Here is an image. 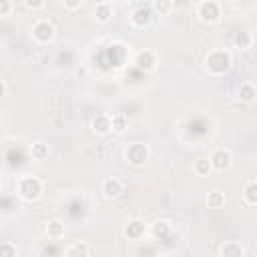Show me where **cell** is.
<instances>
[{
  "label": "cell",
  "instance_id": "cell-16",
  "mask_svg": "<svg viewBox=\"0 0 257 257\" xmlns=\"http://www.w3.org/2000/svg\"><path fill=\"white\" fill-rule=\"evenodd\" d=\"M255 96H257V90H255V86H253L251 82H243V84L239 86V98H241V100L253 102Z\"/></svg>",
  "mask_w": 257,
  "mask_h": 257
},
{
  "label": "cell",
  "instance_id": "cell-13",
  "mask_svg": "<svg viewBox=\"0 0 257 257\" xmlns=\"http://www.w3.org/2000/svg\"><path fill=\"white\" fill-rule=\"evenodd\" d=\"M110 16H112V6H110V2H98L96 8H94V18H96L98 22H108Z\"/></svg>",
  "mask_w": 257,
  "mask_h": 257
},
{
  "label": "cell",
  "instance_id": "cell-20",
  "mask_svg": "<svg viewBox=\"0 0 257 257\" xmlns=\"http://www.w3.org/2000/svg\"><path fill=\"white\" fill-rule=\"evenodd\" d=\"M207 205L209 207H213V209H219V207H223L225 205V195L221 193V191H211L209 195H207Z\"/></svg>",
  "mask_w": 257,
  "mask_h": 257
},
{
  "label": "cell",
  "instance_id": "cell-9",
  "mask_svg": "<svg viewBox=\"0 0 257 257\" xmlns=\"http://www.w3.org/2000/svg\"><path fill=\"white\" fill-rule=\"evenodd\" d=\"M100 191H102L104 197H108V199H116V197L122 193V183H120L118 179H114V177H108V179L102 181Z\"/></svg>",
  "mask_w": 257,
  "mask_h": 257
},
{
  "label": "cell",
  "instance_id": "cell-1",
  "mask_svg": "<svg viewBox=\"0 0 257 257\" xmlns=\"http://www.w3.org/2000/svg\"><path fill=\"white\" fill-rule=\"evenodd\" d=\"M229 66H231V56H229L227 50L215 48V50H211L209 56L205 58V68H207L209 74H215V76L225 74V72L229 70Z\"/></svg>",
  "mask_w": 257,
  "mask_h": 257
},
{
  "label": "cell",
  "instance_id": "cell-25",
  "mask_svg": "<svg viewBox=\"0 0 257 257\" xmlns=\"http://www.w3.org/2000/svg\"><path fill=\"white\" fill-rule=\"evenodd\" d=\"M171 8H173V2H153V6H151V10H157L161 14H167Z\"/></svg>",
  "mask_w": 257,
  "mask_h": 257
},
{
  "label": "cell",
  "instance_id": "cell-4",
  "mask_svg": "<svg viewBox=\"0 0 257 257\" xmlns=\"http://www.w3.org/2000/svg\"><path fill=\"white\" fill-rule=\"evenodd\" d=\"M32 38L38 44H46L54 38V26L48 20H36L32 26Z\"/></svg>",
  "mask_w": 257,
  "mask_h": 257
},
{
  "label": "cell",
  "instance_id": "cell-17",
  "mask_svg": "<svg viewBox=\"0 0 257 257\" xmlns=\"http://www.w3.org/2000/svg\"><path fill=\"white\" fill-rule=\"evenodd\" d=\"M126 126H128V120H126V116L124 114H112L110 116V131H114V133H124L126 131Z\"/></svg>",
  "mask_w": 257,
  "mask_h": 257
},
{
  "label": "cell",
  "instance_id": "cell-3",
  "mask_svg": "<svg viewBox=\"0 0 257 257\" xmlns=\"http://www.w3.org/2000/svg\"><path fill=\"white\" fill-rule=\"evenodd\" d=\"M195 12L199 16L201 22L205 24H215L221 18V4L215 0H203L195 6Z\"/></svg>",
  "mask_w": 257,
  "mask_h": 257
},
{
  "label": "cell",
  "instance_id": "cell-26",
  "mask_svg": "<svg viewBox=\"0 0 257 257\" xmlns=\"http://www.w3.org/2000/svg\"><path fill=\"white\" fill-rule=\"evenodd\" d=\"M12 10V4L8 0H0V16H8Z\"/></svg>",
  "mask_w": 257,
  "mask_h": 257
},
{
  "label": "cell",
  "instance_id": "cell-15",
  "mask_svg": "<svg viewBox=\"0 0 257 257\" xmlns=\"http://www.w3.org/2000/svg\"><path fill=\"white\" fill-rule=\"evenodd\" d=\"M92 128H94V133H98V135H106V133L110 131V116L98 114V116L92 120Z\"/></svg>",
  "mask_w": 257,
  "mask_h": 257
},
{
  "label": "cell",
  "instance_id": "cell-12",
  "mask_svg": "<svg viewBox=\"0 0 257 257\" xmlns=\"http://www.w3.org/2000/svg\"><path fill=\"white\" fill-rule=\"evenodd\" d=\"M221 257H245V249L237 241H227L221 247Z\"/></svg>",
  "mask_w": 257,
  "mask_h": 257
},
{
  "label": "cell",
  "instance_id": "cell-22",
  "mask_svg": "<svg viewBox=\"0 0 257 257\" xmlns=\"http://www.w3.org/2000/svg\"><path fill=\"white\" fill-rule=\"evenodd\" d=\"M235 44L241 46V50H247V48L253 44V38H251L249 32H239V34L235 36Z\"/></svg>",
  "mask_w": 257,
  "mask_h": 257
},
{
  "label": "cell",
  "instance_id": "cell-19",
  "mask_svg": "<svg viewBox=\"0 0 257 257\" xmlns=\"http://www.w3.org/2000/svg\"><path fill=\"white\" fill-rule=\"evenodd\" d=\"M48 153H50V149H48V145H44V143H34L32 149H30V155H32V159H36V161H44V159L48 157Z\"/></svg>",
  "mask_w": 257,
  "mask_h": 257
},
{
  "label": "cell",
  "instance_id": "cell-11",
  "mask_svg": "<svg viewBox=\"0 0 257 257\" xmlns=\"http://www.w3.org/2000/svg\"><path fill=\"white\" fill-rule=\"evenodd\" d=\"M64 233H66V227H64V223L60 219H50L46 223V235L50 239H62Z\"/></svg>",
  "mask_w": 257,
  "mask_h": 257
},
{
  "label": "cell",
  "instance_id": "cell-2",
  "mask_svg": "<svg viewBox=\"0 0 257 257\" xmlns=\"http://www.w3.org/2000/svg\"><path fill=\"white\" fill-rule=\"evenodd\" d=\"M16 191L24 201H36L42 195V181L36 177H22L16 183Z\"/></svg>",
  "mask_w": 257,
  "mask_h": 257
},
{
  "label": "cell",
  "instance_id": "cell-27",
  "mask_svg": "<svg viewBox=\"0 0 257 257\" xmlns=\"http://www.w3.org/2000/svg\"><path fill=\"white\" fill-rule=\"evenodd\" d=\"M24 6H26V8H30V10H34V8H42V6H44V2H30V0H26V2H24Z\"/></svg>",
  "mask_w": 257,
  "mask_h": 257
},
{
  "label": "cell",
  "instance_id": "cell-24",
  "mask_svg": "<svg viewBox=\"0 0 257 257\" xmlns=\"http://www.w3.org/2000/svg\"><path fill=\"white\" fill-rule=\"evenodd\" d=\"M0 257H18V249L12 243H0Z\"/></svg>",
  "mask_w": 257,
  "mask_h": 257
},
{
  "label": "cell",
  "instance_id": "cell-5",
  "mask_svg": "<svg viewBox=\"0 0 257 257\" xmlns=\"http://www.w3.org/2000/svg\"><path fill=\"white\" fill-rule=\"evenodd\" d=\"M124 155H126L128 163H133V165H143V163L149 159V149H147L145 145H141V143H133V145L126 147Z\"/></svg>",
  "mask_w": 257,
  "mask_h": 257
},
{
  "label": "cell",
  "instance_id": "cell-6",
  "mask_svg": "<svg viewBox=\"0 0 257 257\" xmlns=\"http://www.w3.org/2000/svg\"><path fill=\"white\" fill-rule=\"evenodd\" d=\"M151 18H153V10L147 4H137V10L131 14V22L137 28H145L151 22Z\"/></svg>",
  "mask_w": 257,
  "mask_h": 257
},
{
  "label": "cell",
  "instance_id": "cell-23",
  "mask_svg": "<svg viewBox=\"0 0 257 257\" xmlns=\"http://www.w3.org/2000/svg\"><path fill=\"white\" fill-rule=\"evenodd\" d=\"M213 169H211V163H209V159H199L197 163H195V173L199 175V177H205V175H209Z\"/></svg>",
  "mask_w": 257,
  "mask_h": 257
},
{
  "label": "cell",
  "instance_id": "cell-7",
  "mask_svg": "<svg viewBox=\"0 0 257 257\" xmlns=\"http://www.w3.org/2000/svg\"><path fill=\"white\" fill-rule=\"evenodd\" d=\"M209 163H211V169L213 171H225V169H229L231 167V153H229V149H217L211 155Z\"/></svg>",
  "mask_w": 257,
  "mask_h": 257
},
{
  "label": "cell",
  "instance_id": "cell-14",
  "mask_svg": "<svg viewBox=\"0 0 257 257\" xmlns=\"http://www.w3.org/2000/svg\"><path fill=\"white\" fill-rule=\"evenodd\" d=\"M88 255H90V251H88L86 243H72L64 251V257H88Z\"/></svg>",
  "mask_w": 257,
  "mask_h": 257
},
{
  "label": "cell",
  "instance_id": "cell-29",
  "mask_svg": "<svg viewBox=\"0 0 257 257\" xmlns=\"http://www.w3.org/2000/svg\"><path fill=\"white\" fill-rule=\"evenodd\" d=\"M4 94H6V86H4V82L0 80V98H2Z\"/></svg>",
  "mask_w": 257,
  "mask_h": 257
},
{
  "label": "cell",
  "instance_id": "cell-8",
  "mask_svg": "<svg viewBox=\"0 0 257 257\" xmlns=\"http://www.w3.org/2000/svg\"><path fill=\"white\" fill-rule=\"evenodd\" d=\"M135 64H137L139 68H143V70H153L155 64H157V54H155L153 50H149V48L139 50L137 56H135Z\"/></svg>",
  "mask_w": 257,
  "mask_h": 257
},
{
  "label": "cell",
  "instance_id": "cell-18",
  "mask_svg": "<svg viewBox=\"0 0 257 257\" xmlns=\"http://www.w3.org/2000/svg\"><path fill=\"white\" fill-rule=\"evenodd\" d=\"M151 233L159 239V237H167L171 233V223L169 221H157L151 225Z\"/></svg>",
  "mask_w": 257,
  "mask_h": 257
},
{
  "label": "cell",
  "instance_id": "cell-10",
  "mask_svg": "<svg viewBox=\"0 0 257 257\" xmlns=\"http://www.w3.org/2000/svg\"><path fill=\"white\" fill-rule=\"evenodd\" d=\"M145 231H147V227H145V223L139 221V219L128 221V223L124 225V229H122L124 237H128V239H141V237L145 235Z\"/></svg>",
  "mask_w": 257,
  "mask_h": 257
},
{
  "label": "cell",
  "instance_id": "cell-21",
  "mask_svg": "<svg viewBox=\"0 0 257 257\" xmlns=\"http://www.w3.org/2000/svg\"><path fill=\"white\" fill-rule=\"evenodd\" d=\"M245 201H247L251 207L257 205V183H255V181H249V183H247V187H245Z\"/></svg>",
  "mask_w": 257,
  "mask_h": 257
},
{
  "label": "cell",
  "instance_id": "cell-28",
  "mask_svg": "<svg viewBox=\"0 0 257 257\" xmlns=\"http://www.w3.org/2000/svg\"><path fill=\"white\" fill-rule=\"evenodd\" d=\"M64 6H66V8H70V10H74V8H80V6H82V2H80V0H78V2H64Z\"/></svg>",
  "mask_w": 257,
  "mask_h": 257
}]
</instances>
